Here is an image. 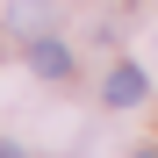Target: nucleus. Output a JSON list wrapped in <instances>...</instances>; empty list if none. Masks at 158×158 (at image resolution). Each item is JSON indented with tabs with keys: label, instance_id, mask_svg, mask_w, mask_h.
<instances>
[{
	"label": "nucleus",
	"instance_id": "3",
	"mask_svg": "<svg viewBox=\"0 0 158 158\" xmlns=\"http://www.w3.org/2000/svg\"><path fill=\"white\" fill-rule=\"evenodd\" d=\"M137 158H158V151H137Z\"/></svg>",
	"mask_w": 158,
	"mask_h": 158
},
{
	"label": "nucleus",
	"instance_id": "2",
	"mask_svg": "<svg viewBox=\"0 0 158 158\" xmlns=\"http://www.w3.org/2000/svg\"><path fill=\"white\" fill-rule=\"evenodd\" d=\"M29 72H36V79H65V72H72V50L50 43V36H36V43H29Z\"/></svg>",
	"mask_w": 158,
	"mask_h": 158
},
{
	"label": "nucleus",
	"instance_id": "1",
	"mask_svg": "<svg viewBox=\"0 0 158 158\" xmlns=\"http://www.w3.org/2000/svg\"><path fill=\"white\" fill-rule=\"evenodd\" d=\"M101 94H108V108H129V101H144V94H151V79H144L137 65H115V72H108V86H101Z\"/></svg>",
	"mask_w": 158,
	"mask_h": 158
}]
</instances>
